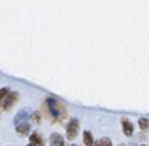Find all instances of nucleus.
Returning a JSON list of instances; mask_svg holds the SVG:
<instances>
[{"label":"nucleus","mask_w":149,"mask_h":146,"mask_svg":"<svg viewBox=\"0 0 149 146\" xmlns=\"http://www.w3.org/2000/svg\"><path fill=\"white\" fill-rule=\"evenodd\" d=\"M120 146H125V145H120Z\"/></svg>","instance_id":"17"},{"label":"nucleus","mask_w":149,"mask_h":146,"mask_svg":"<svg viewBox=\"0 0 149 146\" xmlns=\"http://www.w3.org/2000/svg\"><path fill=\"white\" fill-rule=\"evenodd\" d=\"M79 133V120L77 119H71L69 124L66 125V136L69 140H74Z\"/></svg>","instance_id":"3"},{"label":"nucleus","mask_w":149,"mask_h":146,"mask_svg":"<svg viewBox=\"0 0 149 146\" xmlns=\"http://www.w3.org/2000/svg\"><path fill=\"white\" fill-rule=\"evenodd\" d=\"M27 146H36V145H32V143H29V145H27Z\"/></svg>","instance_id":"15"},{"label":"nucleus","mask_w":149,"mask_h":146,"mask_svg":"<svg viewBox=\"0 0 149 146\" xmlns=\"http://www.w3.org/2000/svg\"><path fill=\"white\" fill-rule=\"evenodd\" d=\"M23 119H27V112H26V111H21V112L15 117V124H16V125H18V124H21V120H23Z\"/></svg>","instance_id":"10"},{"label":"nucleus","mask_w":149,"mask_h":146,"mask_svg":"<svg viewBox=\"0 0 149 146\" xmlns=\"http://www.w3.org/2000/svg\"><path fill=\"white\" fill-rule=\"evenodd\" d=\"M45 109L48 117L53 120V122H63L68 116V111H66L64 104L61 101L55 100V98H47L45 101Z\"/></svg>","instance_id":"1"},{"label":"nucleus","mask_w":149,"mask_h":146,"mask_svg":"<svg viewBox=\"0 0 149 146\" xmlns=\"http://www.w3.org/2000/svg\"><path fill=\"white\" fill-rule=\"evenodd\" d=\"M141 146H148V145H141Z\"/></svg>","instance_id":"16"},{"label":"nucleus","mask_w":149,"mask_h":146,"mask_svg":"<svg viewBox=\"0 0 149 146\" xmlns=\"http://www.w3.org/2000/svg\"><path fill=\"white\" fill-rule=\"evenodd\" d=\"M100 145H101V146H112V143H111L109 138H103V140L100 141Z\"/></svg>","instance_id":"12"},{"label":"nucleus","mask_w":149,"mask_h":146,"mask_svg":"<svg viewBox=\"0 0 149 146\" xmlns=\"http://www.w3.org/2000/svg\"><path fill=\"white\" fill-rule=\"evenodd\" d=\"M16 132L19 133V135H26L27 136V133L31 132V124L27 122V120H26V122L18 124V125H16Z\"/></svg>","instance_id":"5"},{"label":"nucleus","mask_w":149,"mask_h":146,"mask_svg":"<svg viewBox=\"0 0 149 146\" xmlns=\"http://www.w3.org/2000/svg\"><path fill=\"white\" fill-rule=\"evenodd\" d=\"M122 130L125 133V136H132L133 135V124L128 119H122Z\"/></svg>","instance_id":"4"},{"label":"nucleus","mask_w":149,"mask_h":146,"mask_svg":"<svg viewBox=\"0 0 149 146\" xmlns=\"http://www.w3.org/2000/svg\"><path fill=\"white\" fill-rule=\"evenodd\" d=\"M95 146H101V145H100V141H98V143H95Z\"/></svg>","instance_id":"14"},{"label":"nucleus","mask_w":149,"mask_h":146,"mask_svg":"<svg viewBox=\"0 0 149 146\" xmlns=\"http://www.w3.org/2000/svg\"><path fill=\"white\" fill-rule=\"evenodd\" d=\"M138 125L141 130H148L149 129V119H146V117H141V119L138 120Z\"/></svg>","instance_id":"9"},{"label":"nucleus","mask_w":149,"mask_h":146,"mask_svg":"<svg viewBox=\"0 0 149 146\" xmlns=\"http://www.w3.org/2000/svg\"><path fill=\"white\" fill-rule=\"evenodd\" d=\"M18 98H19V95H18L16 92H8V95L5 96V100L2 101V106H0V108L5 109V111L11 109V108L18 103Z\"/></svg>","instance_id":"2"},{"label":"nucleus","mask_w":149,"mask_h":146,"mask_svg":"<svg viewBox=\"0 0 149 146\" xmlns=\"http://www.w3.org/2000/svg\"><path fill=\"white\" fill-rule=\"evenodd\" d=\"M50 143H52V146H64V138L59 133H53L50 136Z\"/></svg>","instance_id":"6"},{"label":"nucleus","mask_w":149,"mask_h":146,"mask_svg":"<svg viewBox=\"0 0 149 146\" xmlns=\"http://www.w3.org/2000/svg\"><path fill=\"white\" fill-rule=\"evenodd\" d=\"M31 143H32V145H36V146H43L42 135H40V133H37V132H34L32 135H31Z\"/></svg>","instance_id":"7"},{"label":"nucleus","mask_w":149,"mask_h":146,"mask_svg":"<svg viewBox=\"0 0 149 146\" xmlns=\"http://www.w3.org/2000/svg\"><path fill=\"white\" fill-rule=\"evenodd\" d=\"M8 92H10L8 88H2V90H0V106H2V101L5 100V96L8 95Z\"/></svg>","instance_id":"11"},{"label":"nucleus","mask_w":149,"mask_h":146,"mask_svg":"<svg viewBox=\"0 0 149 146\" xmlns=\"http://www.w3.org/2000/svg\"><path fill=\"white\" fill-rule=\"evenodd\" d=\"M72 146H74V145H72Z\"/></svg>","instance_id":"18"},{"label":"nucleus","mask_w":149,"mask_h":146,"mask_svg":"<svg viewBox=\"0 0 149 146\" xmlns=\"http://www.w3.org/2000/svg\"><path fill=\"white\" fill-rule=\"evenodd\" d=\"M84 143L85 146H95V141H93V135H91V132H84Z\"/></svg>","instance_id":"8"},{"label":"nucleus","mask_w":149,"mask_h":146,"mask_svg":"<svg viewBox=\"0 0 149 146\" xmlns=\"http://www.w3.org/2000/svg\"><path fill=\"white\" fill-rule=\"evenodd\" d=\"M32 120H34V122H39V120H40V112H36V114H34V116H32Z\"/></svg>","instance_id":"13"}]
</instances>
